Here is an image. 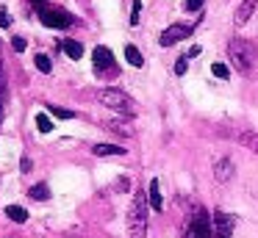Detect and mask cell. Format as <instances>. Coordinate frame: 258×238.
<instances>
[{
  "instance_id": "obj_1",
  "label": "cell",
  "mask_w": 258,
  "mask_h": 238,
  "mask_svg": "<svg viewBox=\"0 0 258 238\" xmlns=\"http://www.w3.org/2000/svg\"><path fill=\"white\" fill-rule=\"evenodd\" d=\"M228 55H230V64L236 66V72H241V75H250L252 66H255V61H258L255 44L247 42V39H230Z\"/></svg>"
},
{
  "instance_id": "obj_2",
  "label": "cell",
  "mask_w": 258,
  "mask_h": 238,
  "mask_svg": "<svg viewBox=\"0 0 258 238\" xmlns=\"http://www.w3.org/2000/svg\"><path fill=\"white\" fill-rule=\"evenodd\" d=\"M147 205H150V199L142 191L136 194L134 202H131V208H128V235L131 238H145V232H147Z\"/></svg>"
},
{
  "instance_id": "obj_3",
  "label": "cell",
  "mask_w": 258,
  "mask_h": 238,
  "mask_svg": "<svg viewBox=\"0 0 258 238\" xmlns=\"http://www.w3.org/2000/svg\"><path fill=\"white\" fill-rule=\"evenodd\" d=\"M97 103H103L106 108L117 111V114H125V116L136 114V103L122 92V89H100V92H97Z\"/></svg>"
},
{
  "instance_id": "obj_4",
  "label": "cell",
  "mask_w": 258,
  "mask_h": 238,
  "mask_svg": "<svg viewBox=\"0 0 258 238\" xmlns=\"http://www.w3.org/2000/svg\"><path fill=\"white\" fill-rule=\"evenodd\" d=\"M183 238H214V216H208V210L197 208L183 224Z\"/></svg>"
},
{
  "instance_id": "obj_5",
  "label": "cell",
  "mask_w": 258,
  "mask_h": 238,
  "mask_svg": "<svg viewBox=\"0 0 258 238\" xmlns=\"http://www.w3.org/2000/svg\"><path fill=\"white\" fill-rule=\"evenodd\" d=\"M92 61H95V72L100 77H114L117 75V58H114V53L108 47L97 44L95 53H92Z\"/></svg>"
},
{
  "instance_id": "obj_6",
  "label": "cell",
  "mask_w": 258,
  "mask_h": 238,
  "mask_svg": "<svg viewBox=\"0 0 258 238\" xmlns=\"http://www.w3.org/2000/svg\"><path fill=\"white\" fill-rule=\"evenodd\" d=\"M39 20L45 28H53V31H61V28H70L73 25V14H67L64 9H53V6H47V9L39 11Z\"/></svg>"
},
{
  "instance_id": "obj_7",
  "label": "cell",
  "mask_w": 258,
  "mask_h": 238,
  "mask_svg": "<svg viewBox=\"0 0 258 238\" xmlns=\"http://www.w3.org/2000/svg\"><path fill=\"white\" fill-rule=\"evenodd\" d=\"M191 31H195V25H186V22H175V25H169L167 31L158 36V44L161 47H172V44H178L180 39L191 36Z\"/></svg>"
},
{
  "instance_id": "obj_8",
  "label": "cell",
  "mask_w": 258,
  "mask_h": 238,
  "mask_svg": "<svg viewBox=\"0 0 258 238\" xmlns=\"http://www.w3.org/2000/svg\"><path fill=\"white\" fill-rule=\"evenodd\" d=\"M236 230V216H228L225 210L214 213V238H230Z\"/></svg>"
},
{
  "instance_id": "obj_9",
  "label": "cell",
  "mask_w": 258,
  "mask_h": 238,
  "mask_svg": "<svg viewBox=\"0 0 258 238\" xmlns=\"http://www.w3.org/2000/svg\"><path fill=\"white\" fill-rule=\"evenodd\" d=\"M236 166L230 158H217V164H214V177H217L219 183H228L230 177H233Z\"/></svg>"
},
{
  "instance_id": "obj_10",
  "label": "cell",
  "mask_w": 258,
  "mask_h": 238,
  "mask_svg": "<svg viewBox=\"0 0 258 238\" xmlns=\"http://www.w3.org/2000/svg\"><path fill=\"white\" fill-rule=\"evenodd\" d=\"M255 6H258V0H241L239 3V9H236V17H233V22L236 25H244L247 20H250L252 14H255Z\"/></svg>"
},
{
  "instance_id": "obj_11",
  "label": "cell",
  "mask_w": 258,
  "mask_h": 238,
  "mask_svg": "<svg viewBox=\"0 0 258 238\" xmlns=\"http://www.w3.org/2000/svg\"><path fill=\"white\" fill-rule=\"evenodd\" d=\"M147 199H150V208H153V210H158V213L164 210V197H161V186H158V180H150Z\"/></svg>"
},
{
  "instance_id": "obj_12",
  "label": "cell",
  "mask_w": 258,
  "mask_h": 238,
  "mask_svg": "<svg viewBox=\"0 0 258 238\" xmlns=\"http://www.w3.org/2000/svg\"><path fill=\"white\" fill-rule=\"evenodd\" d=\"M92 152L108 158V155H125V147H119V144H95V147H92Z\"/></svg>"
},
{
  "instance_id": "obj_13",
  "label": "cell",
  "mask_w": 258,
  "mask_h": 238,
  "mask_svg": "<svg viewBox=\"0 0 258 238\" xmlns=\"http://www.w3.org/2000/svg\"><path fill=\"white\" fill-rule=\"evenodd\" d=\"M61 50L70 55V58H75V61H78L81 55H84V44L75 42V39H64V42H61Z\"/></svg>"
},
{
  "instance_id": "obj_14",
  "label": "cell",
  "mask_w": 258,
  "mask_h": 238,
  "mask_svg": "<svg viewBox=\"0 0 258 238\" xmlns=\"http://www.w3.org/2000/svg\"><path fill=\"white\" fill-rule=\"evenodd\" d=\"M125 58H128L131 66H142V64H145V55L139 53L136 44H125Z\"/></svg>"
},
{
  "instance_id": "obj_15",
  "label": "cell",
  "mask_w": 258,
  "mask_h": 238,
  "mask_svg": "<svg viewBox=\"0 0 258 238\" xmlns=\"http://www.w3.org/2000/svg\"><path fill=\"white\" fill-rule=\"evenodd\" d=\"M6 216H9L12 221H17V224L28 221V210H25V208H20V205H9V208H6Z\"/></svg>"
},
{
  "instance_id": "obj_16",
  "label": "cell",
  "mask_w": 258,
  "mask_h": 238,
  "mask_svg": "<svg viewBox=\"0 0 258 238\" xmlns=\"http://www.w3.org/2000/svg\"><path fill=\"white\" fill-rule=\"evenodd\" d=\"M28 197H31V199H39V202L50 199V191H47V183H36V186H31V188H28Z\"/></svg>"
},
{
  "instance_id": "obj_17",
  "label": "cell",
  "mask_w": 258,
  "mask_h": 238,
  "mask_svg": "<svg viewBox=\"0 0 258 238\" xmlns=\"http://www.w3.org/2000/svg\"><path fill=\"white\" fill-rule=\"evenodd\" d=\"M239 141L244 144L247 149H252V152H258V133H239Z\"/></svg>"
},
{
  "instance_id": "obj_18",
  "label": "cell",
  "mask_w": 258,
  "mask_h": 238,
  "mask_svg": "<svg viewBox=\"0 0 258 238\" xmlns=\"http://www.w3.org/2000/svg\"><path fill=\"white\" fill-rule=\"evenodd\" d=\"M47 111H50L56 119H75V111L70 108H61V105H47Z\"/></svg>"
},
{
  "instance_id": "obj_19",
  "label": "cell",
  "mask_w": 258,
  "mask_h": 238,
  "mask_svg": "<svg viewBox=\"0 0 258 238\" xmlns=\"http://www.w3.org/2000/svg\"><path fill=\"white\" fill-rule=\"evenodd\" d=\"M36 127H39V133H50L53 130V122L47 114H36Z\"/></svg>"
},
{
  "instance_id": "obj_20",
  "label": "cell",
  "mask_w": 258,
  "mask_h": 238,
  "mask_svg": "<svg viewBox=\"0 0 258 238\" xmlns=\"http://www.w3.org/2000/svg\"><path fill=\"white\" fill-rule=\"evenodd\" d=\"M36 69H39V72H50L53 69V64H50V58H47V55L45 53H39V55H36Z\"/></svg>"
},
{
  "instance_id": "obj_21",
  "label": "cell",
  "mask_w": 258,
  "mask_h": 238,
  "mask_svg": "<svg viewBox=\"0 0 258 238\" xmlns=\"http://www.w3.org/2000/svg\"><path fill=\"white\" fill-rule=\"evenodd\" d=\"M211 72H214L217 77H222V81H225V77H230V69L222 64V61H217V64H211Z\"/></svg>"
},
{
  "instance_id": "obj_22",
  "label": "cell",
  "mask_w": 258,
  "mask_h": 238,
  "mask_svg": "<svg viewBox=\"0 0 258 238\" xmlns=\"http://www.w3.org/2000/svg\"><path fill=\"white\" fill-rule=\"evenodd\" d=\"M139 17H142V0H134V6H131V25H139Z\"/></svg>"
},
{
  "instance_id": "obj_23",
  "label": "cell",
  "mask_w": 258,
  "mask_h": 238,
  "mask_svg": "<svg viewBox=\"0 0 258 238\" xmlns=\"http://www.w3.org/2000/svg\"><path fill=\"white\" fill-rule=\"evenodd\" d=\"M186 69H189V58L180 55V58L175 61V75H186Z\"/></svg>"
},
{
  "instance_id": "obj_24",
  "label": "cell",
  "mask_w": 258,
  "mask_h": 238,
  "mask_svg": "<svg viewBox=\"0 0 258 238\" xmlns=\"http://www.w3.org/2000/svg\"><path fill=\"white\" fill-rule=\"evenodd\" d=\"M203 3H206V0H186L183 9H186V11H200V9H203Z\"/></svg>"
},
{
  "instance_id": "obj_25",
  "label": "cell",
  "mask_w": 258,
  "mask_h": 238,
  "mask_svg": "<svg viewBox=\"0 0 258 238\" xmlns=\"http://www.w3.org/2000/svg\"><path fill=\"white\" fill-rule=\"evenodd\" d=\"M12 25V17H9L6 9H0V28H9Z\"/></svg>"
},
{
  "instance_id": "obj_26",
  "label": "cell",
  "mask_w": 258,
  "mask_h": 238,
  "mask_svg": "<svg viewBox=\"0 0 258 238\" xmlns=\"http://www.w3.org/2000/svg\"><path fill=\"white\" fill-rule=\"evenodd\" d=\"M12 47L17 50V53H23V50H25V39H23V36H14V39H12Z\"/></svg>"
},
{
  "instance_id": "obj_27",
  "label": "cell",
  "mask_w": 258,
  "mask_h": 238,
  "mask_svg": "<svg viewBox=\"0 0 258 238\" xmlns=\"http://www.w3.org/2000/svg\"><path fill=\"white\" fill-rule=\"evenodd\" d=\"M31 6H34L36 11H42V9H47V0H31Z\"/></svg>"
},
{
  "instance_id": "obj_28",
  "label": "cell",
  "mask_w": 258,
  "mask_h": 238,
  "mask_svg": "<svg viewBox=\"0 0 258 238\" xmlns=\"http://www.w3.org/2000/svg\"><path fill=\"white\" fill-rule=\"evenodd\" d=\"M20 169H23V172H31V158H23V161H20Z\"/></svg>"
},
{
  "instance_id": "obj_29",
  "label": "cell",
  "mask_w": 258,
  "mask_h": 238,
  "mask_svg": "<svg viewBox=\"0 0 258 238\" xmlns=\"http://www.w3.org/2000/svg\"><path fill=\"white\" fill-rule=\"evenodd\" d=\"M195 55H200V47H197V44L189 50V53H186V58H195Z\"/></svg>"
},
{
  "instance_id": "obj_30",
  "label": "cell",
  "mask_w": 258,
  "mask_h": 238,
  "mask_svg": "<svg viewBox=\"0 0 258 238\" xmlns=\"http://www.w3.org/2000/svg\"><path fill=\"white\" fill-rule=\"evenodd\" d=\"M3 108H6V103H3V100H0V122H3Z\"/></svg>"
},
{
  "instance_id": "obj_31",
  "label": "cell",
  "mask_w": 258,
  "mask_h": 238,
  "mask_svg": "<svg viewBox=\"0 0 258 238\" xmlns=\"http://www.w3.org/2000/svg\"><path fill=\"white\" fill-rule=\"evenodd\" d=\"M0 69H3V55H0Z\"/></svg>"
}]
</instances>
